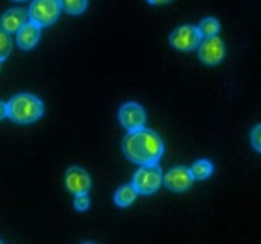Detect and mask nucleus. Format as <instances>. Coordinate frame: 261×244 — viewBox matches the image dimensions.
Returning a JSON list of instances; mask_svg holds the SVG:
<instances>
[{"instance_id": "1", "label": "nucleus", "mask_w": 261, "mask_h": 244, "mask_svg": "<svg viewBox=\"0 0 261 244\" xmlns=\"http://www.w3.org/2000/svg\"><path fill=\"white\" fill-rule=\"evenodd\" d=\"M122 151L130 162L138 165L157 164L162 158L165 146L157 132L140 127L127 132L122 140Z\"/></svg>"}, {"instance_id": "2", "label": "nucleus", "mask_w": 261, "mask_h": 244, "mask_svg": "<svg viewBox=\"0 0 261 244\" xmlns=\"http://www.w3.org/2000/svg\"><path fill=\"white\" fill-rule=\"evenodd\" d=\"M8 117L19 125L33 124L43 114V103L31 93H19L7 103Z\"/></svg>"}, {"instance_id": "3", "label": "nucleus", "mask_w": 261, "mask_h": 244, "mask_svg": "<svg viewBox=\"0 0 261 244\" xmlns=\"http://www.w3.org/2000/svg\"><path fill=\"white\" fill-rule=\"evenodd\" d=\"M163 183L162 169L158 164L140 165L133 177L132 185L137 190L138 195H153L161 188Z\"/></svg>"}, {"instance_id": "4", "label": "nucleus", "mask_w": 261, "mask_h": 244, "mask_svg": "<svg viewBox=\"0 0 261 244\" xmlns=\"http://www.w3.org/2000/svg\"><path fill=\"white\" fill-rule=\"evenodd\" d=\"M61 12L59 0H33L28 9V19L38 27H48L58 20Z\"/></svg>"}, {"instance_id": "5", "label": "nucleus", "mask_w": 261, "mask_h": 244, "mask_svg": "<svg viewBox=\"0 0 261 244\" xmlns=\"http://www.w3.org/2000/svg\"><path fill=\"white\" fill-rule=\"evenodd\" d=\"M201 35L195 25H181L176 28L170 36V43L178 51H193L201 42Z\"/></svg>"}, {"instance_id": "6", "label": "nucleus", "mask_w": 261, "mask_h": 244, "mask_svg": "<svg viewBox=\"0 0 261 244\" xmlns=\"http://www.w3.org/2000/svg\"><path fill=\"white\" fill-rule=\"evenodd\" d=\"M226 47L218 36L204 37L198 46V55L205 65H218L224 57Z\"/></svg>"}, {"instance_id": "7", "label": "nucleus", "mask_w": 261, "mask_h": 244, "mask_svg": "<svg viewBox=\"0 0 261 244\" xmlns=\"http://www.w3.org/2000/svg\"><path fill=\"white\" fill-rule=\"evenodd\" d=\"M119 121L122 127L132 131V130L144 127L147 122V114H145L144 108L137 102H127L122 104L119 111Z\"/></svg>"}, {"instance_id": "8", "label": "nucleus", "mask_w": 261, "mask_h": 244, "mask_svg": "<svg viewBox=\"0 0 261 244\" xmlns=\"http://www.w3.org/2000/svg\"><path fill=\"white\" fill-rule=\"evenodd\" d=\"M193 182L190 169L181 165L172 168L163 175V185L173 192H185L193 186Z\"/></svg>"}, {"instance_id": "9", "label": "nucleus", "mask_w": 261, "mask_h": 244, "mask_svg": "<svg viewBox=\"0 0 261 244\" xmlns=\"http://www.w3.org/2000/svg\"><path fill=\"white\" fill-rule=\"evenodd\" d=\"M92 180L88 172L78 165H73L66 170L65 174V186L66 190L70 193L82 195V193H88L91 190Z\"/></svg>"}, {"instance_id": "10", "label": "nucleus", "mask_w": 261, "mask_h": 244, "mask_svg": "<svg viewBox=\"0 0 261 244\" xmlns=\"http://www.w3.org/2000/svg\"><path fill=\"white\" fill-rule=\"evenodd\" d=\"M28 22V12L23 8H13L3 14L0 25L7 33H17Z\"/></svg>"}, {"instance_id": "11", "label": "nucleus", "mask_w": 261, "mask_h": 244, "mask_svg": "<svg viewBox=\"0 0 261 244\" xmlns=\"http://www.w3.org/2000/svg\"><path fill=\"white\" fill-rule=\"evenodd\" d=\"M41 37V27L30 22L25 23L22 28L17 32V45L22 50H32L38 43Z\"/></svg>"}, {"instance_id": "12", "label": "nucleus", "mask_w": 261, "mask_h": 244, "mask_svg": "<svg viewBox=\"0 0 261 244\" xmlns=\"http://www.w3.org/2000/svg\"><path fill=\"white\" fill-rule=\"evenodd\" d=\"M137 196L138 192L137 190L133 187V185H124L116 191L114 201L117 206H120V207H127V206H130L134 202Z\"/></svg>"}, {"instance_id": "13", "label": "nucleus", "mask_w": 261, "mask_h": 244, "mask_svg": "<svg viewBox=\"0 0 261 244\" xmlns=\"http://www.w3.org/2000/svg\"><path fill=\"white\" fill-rule=\"evenodd\" d=\"M213 164L212 162L206 159H200L198 162L194 163L190 168L191 175H193L194 179H206L212 175L213 173Z\"/></svg>"}, {"instance_id": "14", "label": "nucleus", "mask_w": 261, "mask_h": 244, "mask_svg": "<svg viewBox=\"0 0 261 244\" xmlns=\"http://www.w3.org/2000/svg\"><path fill=\"white\" fill-rule=\"evenodd\" d=\"M198 29L200 32L201 37H212V36L218 35L219 29H221V23L218 19L213 17L204 18L198 25Z\"/></svg>"}, {"instance_id": "15", "label": "nucleus", "mask_w": 261, "mask_h": 244, "mask_svg": "<svg viewBox=\"0 0 261 244\" xmlns=\"http://www.w3.org/2000/svg\"><path fill=\"white\" fill-rule=\"evenodd\" d=\"M61 10H65L68 14L78 15L87 9L88 0H59Z\"/></svg>"}, {"instance_id": "16", "label": "nucleus", "mask_w": 261, "mask_h": 244, "mask_svg": "<svg viewBox=\"0 0 261 244\" xmlns=\"http://www.w3.org/2000/svg\"><path fill=\"white\" fill-rule=\"evenodd\" d=\"M13 48L12 40H10L9 33H7L5 30H3L0 28V61H4L8 56L10 55Z\"/></svg>"}, {"instance_id": "17", "label": "nucleus", "mask_w": 261, "mask_h": 244, "mask_svg": "<svg viewBox=\"0 0 261 244\" xmlns=\"http://www.w3.org/2000/svg\"><path fill=\"white\" fill-rule=\"evenodd\" d=\"M91 205V200H89L87 193H82V195H75L74 198V207L78 211H86L89 208Z\"/></svg>"}, {"instance_id": "18", "label": "nucleus", "mask_w": 261, "mask_h": 244, "mask_svg": "<svg viewBox=\"0 0 261 244\" xmlns=\"http://www.w3.org/2000/svg\"><path fill=\"white\" fill-rule=\"evenodd\" d=\"M251 144L257 151L261 152V125H256L251 131Z\"/></svg>"}, {"instance_id": "19", "label": "nucleus", "mask_w": 261, "mask_h": 244, "mask_svg": "<svg viewBox=\"0 0 261 244\" xmlns=\"http://www.w3.org/2000/svg\"><path fill=\"white\" fill-rule=\"evenodd\" d=\"M8 117V106L5 102L0 101V121Z\"/></svg>"}, {"instance_id": "20", "label": "nucleus", "mask_w": 261, "mask_h": 244, "mask_svg": "<svg viewBox=\"0 0 261 244\" xmlns=\"http://www.w3.org/2000/svg\"><path fill=\"white\" fill-rule=\"evenodd\" d=\"M147 2L152 5H163V4H167V3L172 2V0H147Z\"/></svg>"}, {"instance_id": "21", "label": "nucleus", "mask_w": 261, "mask_h": 244, "mask_svg": "<svg viewBox=\"0 0 261 244\" xmlns=\"http://www.w3.org/2000/svg\"><path fill=\"white\" fill-rule=\"evenodd\" d=\"M14 2H24V0H14Z\"/></svg>"}, {"instance_id": "22", "label": "nucleus", "mask_w": 261, "mask_h": 244, "mask_svg": "<svg viewBox=\"0 0 261 244\" xmlns=\"http://www.w3.org/2000/svg\"><path fill=\"white\" fill-rule=\"evenodd\" d=\"M0 68H2V61H0Z\"/></svg>"}, {"instance_id": "23", "label": "nucleus", "mask_w": 261, "mask_h": 244, "mask_svg": "<svg viewBox=\"0 0 261 244\" xmlns=\"http://www.w3.org/2000/svg\"><path fill=\"white\" fill-rule=\"evenodd\" d=\"M2 243H3V241H2V240H0V244H2Z\"/></svg>"}]
</instances>
